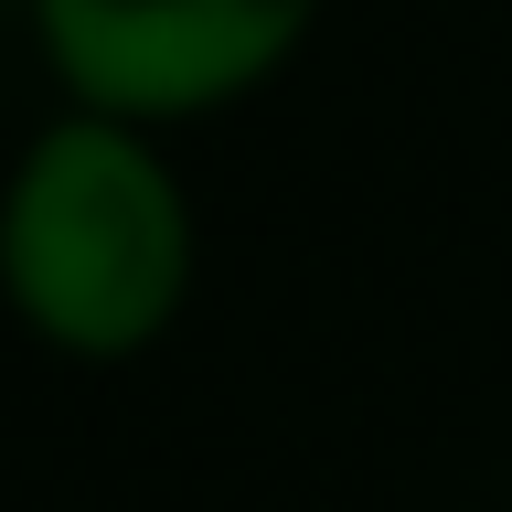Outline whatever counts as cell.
Returning a JSON list of instances; mask_svg holds the SVG:
<instances>
[{"mask_svg": "<svg viewBox=\"0 0 512 512\" xmlns=\"http://www.w3.org/2000/svg\"><path fill=\"white\" fill-rule=\"evenodd\" d=\"M192 203L139 118L75 107L0 182V299L64 363H128L182 320Z\"/></svg>", "mask_w": 512, "mask_h": 512, "instance_id": "6da1fadb", "label": "cell"}, {"mask_svg": "<svg viewBox=\"0 0 512 512\" xmlns=\"http://www.w3.org/2000/svg\"><path fill=\"white\" fill-rule=\"evenodd\" d=\"M310 22L320 0H32L64 96L139 128H182L256 96L310 43Z\"/></svg>", "mask_w": 512, "mask_h": 512, "instance_id": "7a4b0ae2", "label": "cell"}]
</instances>
